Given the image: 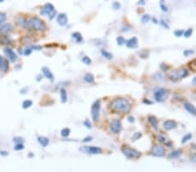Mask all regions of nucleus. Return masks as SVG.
<instances>
[{
  "label": "nucleus",
  "instance_id": "41",
  "mask_svg": "<svg viewBox=\"0 0 196 172\" xmlns=\"http://www.w3.org/2000/svg\"><path fill=\"white\" fill-rule=\"evenodd\" d=\"M84 124H85V125H86V127H87V128H89V129L91 128V127H92V124L90 123L88 120H85V122H84Z\"/></svg>",
  "mask_w": 196,
  "mask_h": 172
},
{
  "label": "nucleus",
  "instance_id": "9",
  "mask_svg": "<svg viewBox=\"0 0 196 172\" xmlns=\"http://www.w3.org/2000/svg\"><path fill=\"white\" fill-rule=\"evenodd\" d=\"M151 154L154 156L162 157L165 156V149L161 145H154L151 150Z\"/></svg>",
  "mask_w": 196,
  "mask_h": 172
},
{
  "label": "nucleus",
  "instance_id": "43",
  "mask_svg": "<svg viewBox=\"0 0 196 172\" xmlns=\"http://www.w3.org/2000/svg\"><path fill=\"white\" fill-rule=\"evenodd\" d=\"M160 24H161L163 26H165L166 28H168V27H169V26H168V25H166V23H165V21H164V20H160Z\"/></svg>",
  "mask_w": 196,
  "mask_h": 172
},
{
  "label": "nucleus",
  "instance_id": "38",
  "mask_svg": "<svg viewBox=\"0 0 196 172\" xmlns=\"http://www.w3.org/2000/svg\"><path fill=\"white\" fill-rule=\"evenodd\" d=\"M194 51L193 50H187L184 51V55H185V56H189V55L194 54Z\"/></svg>",
  "mask_w": 196,
  "mask_h": 172
},
{
  "label": "nucleus",
  "instance_id": "50",
  "mask_svg": "<svg viewBox=\"0 0 196 172\" xmlns=\"http://www.w3.org/2000/svg\"><path fill=\"white\" fill-rule=\"evenodd\" d=\"M194 65H195V66H196V60H195V61H194Z\"/></svg>",
  "mask_w": 196,
  "mask_h": 172
},
{
  "label": "nucleus",
  "instance_id": "18",
  "mask_svg": "<svg viewBox=\"0 0 196 172\" xmlns=\"http://www.w3.org/2000/svg\"><path fill=\"white\" fill-rule=\"evenodd\" d=\"M185 109L188 110V112L192 115H196V108L190 103H186L185 104Z\"/></svg>",
  "mask_w": 196,
  "mask_h": 172
},
{
  "label": "nucleus",
  "instance_id": "33",
  "mask_svg": "<svg viewBox=\"0 0 196 172\" xmlns=\"http://www.w3.org/2000/svg\"><path fill=\"white\" fill-rule=\"evenodd\" d=\"M192 33H193V30L190 28V29L187 30L186 31H184V36H185V38H189V37H191Z\"/></svg>",
  "mask_w": 196,
  "mask_h": 172
},
{
  "label": "nucleus",
  "instance_id": "17",
  "mask_svg": "<svg viewBox=\"0 0 196 172\" xmlns=\"http://www.w3.org/2000/svg\"><path fill=\"white\" fill-rule=\"evenodd\" d=\"M42 72H43V74H44V76L46 77V78H48V79H50L51 81H53L54 80V77H53V74L51 73V72L48 69V68L46 67H43L42 68Z\"/></svg>",
  "mask_w": 196,
  "mask_h": 172
},
{
  "label": "nucleus",
  "instance_id": "19",
  "mask_svg": "<svg viewBox=\"0 0 196 172\" xmlns=\"http://www.w3.org/2000/svg\"><path fill=\"white\" fill-rule=\"evenodd\" d=\"M84 80L88 84H92L94 82V76L92 73H86L84 77Z\"/></svg>",
  "mask_w": 196,
  "mask_h": 172
},
{
  "label": "nucleus",
  "instance_id": "28",
  "mask_svg": "<svg viewBox=\"0 0 196 172\" xmlns=\"http://www.w3.org/2000/svg\"><path fill=\"white\" fill-rule=\"evenodd\" d=\"M70 132H71V130H69L68 128H65V129H63V130H61V136L64 137H68L69 136Z\"/></svg>",
  "mask_w": 196,
  "mask_h": 172
},
{
  "label": "nucleus",
  "instance_id": "13",
  "mask_svg": "<svg viewBox=\"0 0 196 172\" xmlns=\"http://www.w3.org/2000/svg\"><path fill=\"white\" fill-rule=\"evenodd\" d=\"M57 22L59 23V25H62V26L66 25H67V23H68V18H67V16H66L65 13L59 14V15H58V17H57Z\"/></svg>",
  "mask_w": 196,
  "mask_h": 172
},
{
  "label": "nucleus",
  "instance_id": "22",
  "mask_svg": "<svg viewBox=\"0 0 196 172\" xmlns=\"http://www.w3.org/2000/svg\"><path fill=\"white\" fill-rule=\"evenodd\" d=\"M148 122L151 123V125L154 127V128H157V125H158V120L156 119L155 117L154 116H149L148 117Z\"/></svg>",
  "mask_w": 196,
  "mask_h": 172
},
{
  "label": "nucleus",
  "instance_id": "24",
  "mask_svg": "<svg viewBox=\"0 0 196 172\" xmlns=\"http://www.w3.org/2000/svg\"><path fill=\"white\" fill-rule=\"evenodd\" d=\"M73 38L75 39V41L77 43L82 42V40H83L82 36H81V34L79 33V32H74V33L73 34Z\"/></svg>",
  "mask_w": 196,
  "mask_h": 172
},
{
  "label": "nucleus",
  "instance_id": "27",
  "mask_svg": "<svg viewBox=\"0 0 196 172\" xmlns=\"http://www.w3.org/2000/svg\"><path fill=\"white\" fill-rule=\"evenodd\" d=\"M32 105V101L31 100H26L23 102V108L24 109H27Z\"/></svg>",
  "mask_w": 196,
  "mask_h": 172
},
{
  "label": "nucleus",
  "instance_id": "8",
  "mask_svg": "<svg viewBox=\"0 0 196 172\" xmlns=\"http://www.w3.org/2000/svg\"><path fill=\"white\" fill-rule=\"evenodd\" d=\"M80 151L88 153V154L96 155V154H100L102 152V150L99 147H96V146H84V147L80 148Z\"/></svg>",
  "mask_w": 196,
  "mask_h": 172
},
{
  "label": "nucleus",
  "instance_id": "21",
  "mask_svg": "<svg viewBox=\"0 0 196 172\" xmlns=\"http://www.w3.org/2000/svg\"><path fill=\"white\" fill-rule=\"evenodd\" d=\"M38 140H39V143L42 145L43 147H46L47 145H48V143H49V139L45 137H40L38 138Z\"/></svg>",
  "mask_w": 196,
  "mask_h": 172
},
{
  "label": "nucleus",
  "instance_id": "35",
  "mask_svg": "<svg viewBox=\"0 0 196 172\" xmlns=\"http://www.w3.org/2000/svg\"><path fill=\"white\" fill-rule=\"evenodd\" d=\"M5 19H6V15L4 13L0 12V25L3 24V22L5 21Z\"/></svg>",
  "mask_w": 196,
  "mask_h": 172
},
{
  "label": "nucleus",
  "instance_id": "25",
  "mask_svg": "<svg viewBox=\"0 0 196 172\" xmlns=\"http://www.w3.org/2000/svg\"><path fill=\"white\" fill-rule=\"evenodd\" d=\"M17 25H19V26H22V27H25L26 25H28V22L26 21L25 18H23V17H19L17 20Z\"/></svg>",
  "mask_w": 196,
  "mask_h": 172
},
{
  "label": "nucleus",
  "instance_id": "48",
  "mask_svg": "<svg viewBox=\"0 0 196 172\" xmlns=\"http://www.w3.org/2000/svg\"><path fill=\"white\" fill-rule=\"evenodd\" d=\"M145 4V2H144V1H143V0H141V2H139V4Z\"/></svg>",
  "mask_w": 196,
  "mask_h": 172
},
{
  "label": "nucleus",
  "instance_id": "4",
  "mask_svg": "<svg viewBox=\"0 0 196 172\" xmlns=\"http://www.w3.org/2000/svg\"><path fill=\"white\" fill-rule=\"evenodd\" d=\"M40 14L41 15H45L48 16L50 19H52L53 17H55L56 11L54 9V6L50 3H47L45 4V6L43 7V9L40 11Z\"/></svg>",
  "mask_w": 196,
  "mask_h": 172
},
{
  "label": "nucleus",
  "instance_id": "10",
  "mask_svg": "<svg viewBox=\"0 0 196 172\" xmlns=\"http://www.w3.org/2000/svg\"><path fill=\"white\" fill-rule=\"evenodd\" d=\"M110 129L114 134H119L122 129V124L119 119H113L110 123Z\"/></svg>",
  "mask_w": 196,
  "mask_h": 172
},
{
  "label": "nucleus",
  "instance_id": "40",
  "mask_svg": "<svg viewBox=\"0 0 196 172\" xmlns=\"http://www.w3.org/2000/svg\"><path fill=\"white\" fill-rule=\"evenodd\" d=\"M112 5H113V7H114V9H115V10H119V9L120 8V4H119L118 2L113 3V4H112Z\"/></svg>",
  "mask_w": 196,
  "mask_h": 172
},
{
  "label": "nucleus",
  "instance_id": "6",
  "mask_svg": "<svg viewBox=\"0 0 196 172\" xmlns=\"http://www.w3.org/2000/svg\"><path fill=\"white\" fill-rule=\"evenodd\" d=\"M188 75V70H176V71H173L171 72L170 78L174 81H177V80L180 79V78H183L186 76Z\"/></svg>",
  "mask_w": 196,
  "mask_h": 172
},
{
  "label": "nucleus",
  "instance_id": "12",
  "mask_svg": "<svg viewBox=\"0 0 196 172\" xmlns=\"http://www.w3.org/2000/svg\"><path fill=\"white\" fill-rule=\"evenodd\" d=\"M12 30V25L10 23L3 24L0 25V33L1 34H7Z\"/></svg>",
  "mask_w": 196,
  "mask_h": 172
},
{
  "label": "nucleus",
  "instance_id": "31",
  "mask_svg": "<svg viewBox=\"0 0 196 172\" xmlns=\"http://www.w3.org/2000/svg\"><path fill=\"white\" fill-rule=\"evenodd\" d=\"M82 62H83L84 63H85V64H87V65H89V64L92 63V60H91L90 58L85 56V57H83V58H82Z\"/></svg>",
  "mask_w": 196,
  "mask_h": 172
},
{
  "label": "nucleus",
  "instance_id": "2",
  "mask_svg": "<svg viewBox=\"0 0 196 172\" xmlns=\"http://www.w3.org/2000/svg\"><path fill=\"white\" fill-rule=\"evenodd\" d=\"M28 25L36 30H44L46 28L45 24L41 19H39V17H31L28 21Z\"/></svg>",
  "mask_w": 196,
  "mask_h": 172
},
{
  "label": "nucleus",
  "instance_id": "32",
  "mask_svg": "<svg viewBox=\"0 0 196 172\" xmlns=\"http://www.w3.org/2000/svg\"><path fill=\"white\" fill-rule=\"evenodd\" d=\"M125 43H126V40H125V38H124L123 37H119V38H117V44H118L119 45H123Z\"/></svg>",
  "mask_w": 196,
  "mask_h": 172
},
{
  "label": "nucleus",
  "instance_id": "7",
  "mask_svg": "<svg viewBox=\"0 0 196 172\" xmlns=\"http://www.w3.org/2000/svg\"><path fill=\"white\" fill-rule=\"evenodd\" d=\"M167 96H168V91H167V90L164 88L158 89L157 91H155V92H154V97H155V100L157 102L165 101Z\"/></svg>",
  "mask_w": 196,
  "mask_h": 172
},
{
  "label": "nucleus",
  "instance_id": "42",
  "mask_svg": "<svg viewBox=\"0 0 196 172\" xmlns=\"http://www.w3.org/2000/svg\"><path fill=\"white\" fill-rule=\"evenodd\" d=\"M92 140V137H85V138L83 139V142H89Z\"/></svg>",
  "mask_w": 196,
  "mask_h": 172
},
{
  "label": "nucleus",
  "instance_id": "30",
  "mask_svg": "<svg viewBox=\"0 0 196 172\" xmlns=\"http://www.w3.org/2000/svg\"><path fill=\"white\" fill-rule=\"evenodd\" d=\"M192 137V134H190V133H188V134L185 135L183 137H182V140H181V143H185L186 142H188V140H190Z\"/></svg>",
  "mask_w": 196,
  "mask_h": 172
},
{
  "label": "nucleus",
  "instance_id": "15",
  "mask_svg": "<svg viewBox=\"0 0 196 172\" xmlns=\"http://www.w3.org/2000/svg\"><path fill=\"white\" fill-rule=\"evenodd\" d=\"M8 62L4 57L0 56V72H5L8 70Z\"/></svg>",
  "mask_w": 196,
  "mask_h": 172
},
{
  "label": "nucleus",
  "instance_id": "49",
  "mask_svg": "<svg viewBox=\"0 0 196 172\" xmlns=\"http://www.w3.org/2000/svg\"><path fill=\"white\" fill-rule=\"evenodd\" d=\"M193 148H194V150H196V143H194V144H193Z\"/></svg>",
  "mask_w": 196,
  "mask_h": 172
},
{
  "label": "nucleus",
  "instance_id": "16",
  "mask_svg": "<svg viewBox=\"0 0 196 172\" xmlns=\"http://www.w3.org/2000/svg\"><path fill=\"white\" fill-rule=\"evenodd\" d=\"M164 128L167 130H173V129H174L176 125H177V123L174 120H166L164 122Z\"/></svg>",
  "mask_w": 196,
  "mask_h": 172
},
{
  "label": "nucleus",
  "instance_id": "29",
  "mask_svg": "<svg viewBox=\"0 0 196 172\" xmlns=\"http://www.w3.org/2000/svg\"><path fill=\"white\" fill-rule=\"evenodd\" d=\"M150 19H151V17H150L149 15H148V14H145V15H143L142 17H141V22H142L143 24H146V23L149 22Z\"/></svg>",
  "mask_w": 196,
  "mask_h": 172
},
{
  "label": "nucleus",
  "instance_id": "34",
  "mask_svg": "<svg viewBox=\"0 0 196 172\" xmlns=\"http://www.w3.org/2000/svg\"><path fill=\"white\" fill-rule=\"evenodd\" d=\"M183 34H184L183 30H175L174 31V35L176 37H181Z\"/></svg>",
  "mask_w": 196,
  "mask_h": 172
},
{
  "label": "nucleus",
  "instance_id": "45",
  "mask_svg": "<svg viewBox=\"0 0 196 172\" xmlns=\"http://www.w3.org/2000/svg\"><path fill=\"white\" fill-rule=\"evenodd\" d=\"M128 121L131 123L134 122V118H133V117H129V118H128Z\"/></svg>",
  "mask_w": 196,
  "mask_h": 172
},
{
  "label": "nucleus",
  "instance_id": "20",
  "mask_svg": "<svg viewBox=\"0 0 196 172\" xmlns=\"http://www.w3.org/2000/svg\"><path fill=\"white\" fill-rule=\"evenodd\" d=\"M60 97H61V102L62 103H65L67 101V92L65 89H61L60 90Z\"/></svg>",
  "mask_w": 196,
  "mask_h": 172
},
{
  "label": "nucleus",
  "instance_id": "5",
  "mask_svg": "<svg viewBox=\"0 0 196 172\" xmlns=\"http://www.w3.org/2000/svg\"><path fill=\"white\" fill-rule=\"evenodd\" d=\"M99 110H100V100H97L94 102L92 108H91V114L93 121H97L99 117Z\"/></svg>",
  "mask_w": 196,
  "mask_h": 172
},
{
  "label": "nucleus",
  "instance_id": "46",
  "mask_svg": "<svg viewBox=\"0 0 196 172\" xmlns=\"http://www.w3.org/2000/svg\"><path fill=\"white\" fill-rule=\"evenodd\" d=\"M191 157H192L193 161H194V163H196V154H193Z\"/></svg>",
  "mask_w": 196,
  "mask_h": 172
},
{
  "label": "nucleus",
  "instance_id": "23",
  "mask_svg": "<svg viewBox=\"0 0 196 172\" xmlns=\"http://www.w3.org/2000/svg\"><path fill=\"white\" fill-rule=\"evenodd\" d=\"M180 155H181V151H179V150H175V151H173L171 152L169 157L175 159V158H178Z\"/></svg>",
  "mask_w": 196,
  "mask_h": 172
},
{
  "label": "nucleus",
  "instance_id": "47",
  "mask_svg": "<svg viewBox=\"0 0 196 172\" xmlns=\"http://www.w3.org/2000/svg\"><path fill=\"white\" fill-rule=\"evenodd\" d=\"M193 84H196V77H194V79H193Z\"/></svg>",
  "mask_w": 196,
  "mask_h": 172
},
{
  "label": "nucleus",
  "instance_id": "14",
  "mask_svg": "<svg viewBox=\"0 0 196 172\" xmlns=\"http://www.w3.org/2000/svg\"><path fill=\"white\" fill-rule=\"evenodd\" d=\"M125 44H126V45H127V47H128V48H130V49H134V48H136V47L138 46V39H137V38H135V37H133V38L127 40Z\"/></svg>",
  "mask_w": 196,
  "mask_h": 172
},
{
  "label": "nucleus",
  "instance_id": "11",
  "mask_svg": "<svg viewBox=\"0 0 196 172\" xmlns=\"http://www.w3.org/2000/svg\"><path fill=\"white\" fill-rule=\"evenodd\" d=\"M4 53L7 56V58L11 60V62L14 63V62H16L17 60V54H16L12 49H10V48H5V49H4Z\"/></svg>",
  "mask_w": 196,
  "mask_h": 172
},
{
  "label": "nucleus",
  "instance_id": "39",
  "mask_svg": "<svg viewBox=\"0 0 196 172\" xmlns=\"http://www.w3.org/2000/svg\"><path fill=\"white\" fill-rule=\"evenodd\" d=\"M160 7H161L162 11H164V12H167V10H168V9L166 8V5H164V1H162L161 3H160Z\"/></svg>",
  "mask_w": 196,
  "mask_h": 172
},
{
  "label": "nucleus",
  "instance_id": "3",
  "mask_svg": "<svg viewBox=\"0 0 196 172\" xmlns=\"http://www.w3.org/2000/svg\"><path fill=\"white\" fill-rule=\"evenodd\" d=\"M122 152L124 153V155L130 159H137L141 156V152L127 146H124L122 148Z\"/></svg>",
  "mask_w": 196,
  "mask_h": 172
},
{
  "label": "nucleus",
  "instance_id": "1",
  "mask_svg": "<svg viewBox=\"0 0 196 172\" xmlns=\"http://www.w3.org/2000/svg\"><path fill=\"white\" fill-rule=\"evenodd\" d=\"M111 108L120 113H127L131 109L130 102L124 97H117L111 102Z\"/></svg>",
  "mask_w": 196,
  "mask_h": 172
},
{
  "label": "nucleus",
  "instance_id": "44",
  "mask_svg": "<svg viewBox=\"0 0 196 172\" xmlns=\"http://www.w3.org/2000/svg\"><path fill=\"white\" fill-rule=\"evenodd\" d=\"M31 52V49H27V50H26V51H25V54L30 55Z\"/></svg>",
  "mask_w": 196,
  "mask_h": 172
},
{
  "label": "nucleus",
  "instance_id": "26",
  "mask_svg": "<svg viewBox=\"0 0 196 172\" xmlns=\"http://www.w3.org/2000/svg\"><path fill=\"white\" fill-rule=\"evenodd\" d=\"M101 54L106 58L107 59H112V55L110 53V52H108V51H107V50H101Z\"/></svg>",
  "mask_w": 196,
  "mask_h": 172
},
{
  "label": "nucleus",
  "instance_id": "37",
  "mask_svg": "<svg viewBox=\"0 0 196 172\" xmlns=\"http://www.w3.org/2000/svg\"><path fill=\"white\" fill-rule=\"evenodd\" d=\"M158 140H159V142H160V143H166V137H163V136H159L158 137Z\"/></svg>",
  "mask_w": 196,
  "mask_h": 172
},
{
  "label": "nucleus",
  "instance_id": "36",
  "mask_svg": "<svg viewBox=\"0 0 196 172\" xmlns=\"http://www.w3.org/2000/svg\"><path fill=\"white\" fill-rule=\"evenodd\" d=\"M23 149H24V145H23L22 143H17L16 146L14 147V150H15V151H21Z\"/></svg>",
  "mask_w": 196,
  "mask_h": 172
}]
</instances>
